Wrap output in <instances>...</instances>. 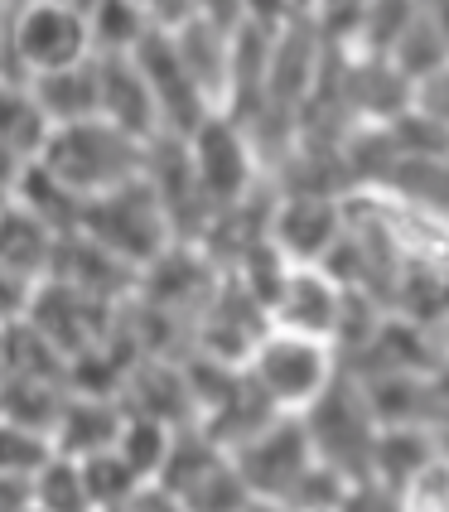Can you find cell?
I'll list each match as a JSON object with an SVG mask.
<instances>
[{
    "mask_svg": "<svg viewBox=\"0 0 449 512\" xmlns=\"http://www.w3.org/2000/svg\"><path fill=\"white\" fill-rule=\"evenodd\" d=\"M247 377L266 392V401L281 416H305L309 406L343 377V353L329 339L271 324V334L256 343V353L247 358Z\"/></svg>",
    "mask_w": 449,
    "mask_h": 512,
    "instance_id": "obj_1",
    "label": "cell"
},
{
    "mask_svg": "<svg viewBox=\"0 0 449 512\" xmlns=\"http://www.w3.org/2000/svg\"><path fill=\"white\" fill-rule=\"evenodd\" d=\"M44 165L78 194V199H102L121 184L145 174V141L116 131L112 121H78V126H58Z\"/></svg>",
    "mask_w": 449,
    "mask_h": 512,
    "instance_id": "obj_2",
    "label": "cell"
},
{
    "mask_svg": "<svg viewBox=\"0 0 449 512\" xmlns=\"http://www.w3.org/2000/svg\"><path fill=\"white\" fill-rule=\"evenodd\" d=\"M92 58V29L83 15L63 10L54 0H34L25 10L5 15V83L29 87L34 78Z\"/></svg>",
    "mask_w": 449,
    "mask_h": 512,
    "instance_id": "obj_3",
    "label": "cell"
},
{
    "mask_svg": "<svg viewBox=\"0 0 449 512\" xmlns=\"http://www.w3.org/2000/svg\"><path fill=\"white\" fill-rule=\"evenodd\" d=\"M83 232L97 237L107 252H116L121 261H131L136 271H145L155 256H165L179 237H174V223H169L160 194L150 189V179H131L102 199H87L83 213Z\"/></svg>",
    "mask_w": 449,
    "mask_h": 512,
    "instance_id": "obj_4",
    "label": "cell"
},
{
    "mask_svg": "<svg viewBox=\"0 0 449 512\" xmlns=\"http://www.w3.org/2000/svg\"><path fill=\"white\" fill-rule=\"evenodd\" d=\"M189 150H194L198 184H203V194L213 203V213H232L237 203H247L271 179L256 136L227 112L208 116L189 136Z\"/></svg>",
    "mask_w": 449,
    "mask_h": 512,
    "instance_id": "obj_5",
    "label": "cell"
},
{
    "mask_svg": "<svg viewBox=\"0 0 449 512\" xmlns=\"http://www.w3.org/2000/svg\"><path fill=\"white\" fill-rule=\"evenodd\" d=\"M305 430L314 440V455L324 464H334L338 474H348V479H367L372 474V450H377L382 426H377V416H372V406H367L353 372H343L334 387L309 406Z\"/></svg>",
    "mask_w": 449,
    "mask_h": 512,
    "instance_id": "obj_6",
    "label": "cell"
},
{
    "mask_svg": "<svg viewBox=\"0 0 449 512\" xmlns=\"http://www.w3.org/2000/svg\"><path fill=\"white\" fill-rule=\"evenodd\" d=\"M223 276H227V266L203 242H174L165 256H155L141 271L136 295H141L145 305L184 319V324H198V314L208 310V300L218 295Z\"/></svg>",
    "mask_w": 449,
    "mask_h": 512,
    "instance_id": "obj_7",
    "label": "cell"
},
{
    "mask_svg": "<svg viewBox=\"0 0 449 512\" xmlns=\"http://www.w3.org/2000/svg\"><path fill=\"white\" fill-rule=\"evenodd\" d=\"M271 310L252 295V285L242 281L237 271H227L218 295L208 300V310L198 314L194 324V348L198 353H213L223 363H237L247 368V358L256 353V343L271 334Z\"/></svg>",
    "mask_w": 449,
    "mask_h": 512,
    "instance_id": "obj_8",
    "label": "cell"
},
{
    "mask_svg": "<svg viewBox=\"0 0 449 512\" xmlns=\"http://www.w3.org/2000/svg\"><path fill=\"white\" fill-rule=\"evenodd\" d=\"M145 179H150V189L165 203L174 237L179 242H203L218 213H213V203H208L203 184H198L189 141L184 136H155L145 145Z\"/></svg>",
    "mask_w": 449,
    "mask_h": 512,
    "instance_id": "obj_9",
    "label": "cell"
},
{
    "mask_svg": "<svg viewBox=\"0 0 449 512\" xmlns=\"http://www.w3.org/2000/svg\"><path fill=\"white\" fill-rule=\"evenodd\" d=\"M232 459H237V469L252 484L256 498L285 503L319 455H314V440H309V430H305V416H281L261 435H252L242 450H232Z\"/></svg>",
    "mask_w": 449,
    "mask_h": 512,
    "instance_id": "obj_10",
    "label": "cell"
},
{
    "mask_svg": "<svg viewBox=\"0 0 449 512\" xmlns=\"http://www.w3.org/2000/svg\"><path fill=\"white\" fill-rule=\"evenodd\" d=\"M116 314H121V305L92 300V295H83L78 285H68V281H58V276H49V281L34 290V300H29L25 319L49 343H58L68 358H78V353L97 348V343L112 334V329H116Z\"/></svg>",
    "mask_w": 449,
    "mask_h": 512,
    "instance_id": "obj_11",
    "label": "cell"
},
{
    "mask_svg": "<svg viewBox=\"0 0 449 512\" xmlns=\"http://www.w3.org/2000/svg\"><path fill=\"white\" fill-rule=\"evenodd\" d=\"M136 63H141V73L155 87V102H160V116H165V136H184L189 141L198 126L218 112L208 102V92L198 87V78L189 73V63H184V54H179V44H174L169 29H155L145 39L141 49H136Z\"/></svg>",
    "mask_w": 449,
    "mask_h": 512,
    "instance_id": "obj_12",
    "label": "cell"
},
{
    "mask_svg": "<svg viewBox=\"0 0 449 512\" xmlns=\"http://www.w3.org/2000/svg\"><path fill=\"white\" fill-rule=\"evenodd\" d=\"M343 194H276L271 208V242L295 266H324L343 242Z\"/></svg>",
    "mask_w": 449,
    "mask_h": 512,
    "instance_id": "obj_13",
    "label": "cell"
},
{
    "mask_svg": "<svg viewBox=\"0 0 449 512\" xmlns=\"http://www.w3.org/2000/svg\"><path fill=\"white\" fill-rule=\"evenodd\" d=\"M343 300H348V285L329 266H290L281 295L271 305V319H276V329H295V334L334 343L338 324H343Z\"/></svg>",
    "mask_w": 449,
    "mask_h": 512,
    "instance_id": "obj_14",
    "label": "cell"
},
{
    "mask_svg": "<svg viewBox=\"0 0 449 512\" xmlns=\"http://www.w3.org/2000/svg\"><path fill=\"white\" fill-rule=\"evenodd\" d=\"M97 78H102V121H112L116 131H126L145 145L165 136L155 87L141 73L136 54H97Z\"/></svg>",
    "mask_w": 449,
    "mask_h": 512,
    "instance_id": "obj_15",
    "label": "cell"
},
{
    "mask_svg": "<svg viewBox=\"0 0 449 512\" xmlns=\"http://www.w3.org/2000/svg\"><path fill=\"white\" fill-rule=\"evenodd\" d=\"M54 276L68 285H78L83 295L92 300H107V305H126L141 285V271L131 261H121L116 252H107L97 237L87 232H68L58 242V261H54Z\"/></svg>",
    "mask_w": 449,
    "mask_h": 512,
    "instance_id": "obj_16",
    "label": "cell"
},
{
    "mask_svg": "<svg viewBox=\"0 0 449 512\" xmlns=\"http://www.w3.org/2000/svg\"><path fill=\"white\" fill-rule=\"evenodd\" d=\"M121 401H126V411L155 416L174 430L198 426V401L189 387V372H184V358H141L126 377Z\"/></svg>",
    "mask_w": 449,
    "mask_h": 512,
    "instance_id": "obj_17",
    "label": "cell"
},
{
    "mask_svg": "<svg viewBox=\"0 0 449 512\" xmlns=\"http://www.w3.org/2000/svg\"><path fill=\"white\" fill-rule=\"evenodd\" d=\"M353 377L363 387L377 426H440L435 387L425 372H353Z\"/></svg>",
    "mask_w": 449,
    "mask_h": 512,
    "instance_id": "obj_18",
    "label": "cell"
},
{
    "mask_svg": "<svg viewBox=\"0 0 449 512\" xmlns=\"http://www.w3.org/2000/svg\"><path fill=\"white\" fill-rule=\"evenodd\" d=\"M126 430V401L116 397H68L63 416H58V430H54V445L58 455L68 459H92V455H107L116 450Z\"/></svg>",
    "mask_w": 449,
    "mask_h": 512,
    "instance_id": "obj_19",
    "label": "cell"
},
{
    "mask_svg": "<svg viewBox=\"0 0 449 512\" xmlns=\"http://www.w3.org/2000/svg\"><path fill=\"white\" fill-rule=\"evenodd\" d=\"M5 203H20V208L34 213L39 223H49L58 237L83 232L87 199H78V194H73L44 160H34V165H25V170L5 174Z\"/></svg>",
    "mask_w": 449,
    "mask_h": 512,
    "instance_id": "obj_20",
    "label": "cell"
},
{
    "mask_svg": "<svg viewBox=\"0 0 449 512\" xmlns=\"http://www.w3.org/2000/svg\"><path fill=\"white\" fill-rule=\"evenodd\" d=\"M34 102L49 112L54 126H78V121H97L102 116V78H97V54L83 63L54 68L44 78L29 83Z\"/></svg>",
    "mask_w": 449,
    "mask_h": 512,
    "instance_id": "obj_21",
    "label": "cell"
},
{
    "mask_svg": "<svg viewBox=\"0 0 449 512\" xmlns=\"http://www.w3.org/2000/svg\"><path fill=\"white\" fill-rule=\"evenodd\" d=\"M54 131L58 126L49 121V112L34 102L29 87H0V150H5V174L44 160Z\"/></svg>",
    "mask_w": 449,
    "mask_h": 512,
    "instance_id": "obj_22",
    "label": "cell"
},
{
    "mask_svg": "<svg viewBox=\"0 0 449 512\" xmlns=\"http://www.w3.org/2000/svg\"><path fill=\"white\" fill-rule=\"evenodd\" d=\"M179 54L189 63V73L198 78V87L208 92V102L223 112L227 102V83H232V49H237V29H223L213 20H189L184 29H169Z\"/></svg>",
    "mask_w": 449,
    "mask_h": 512,
    "instance_id": "obj_23",
    "label": "cell"
},
{
    "mask_svg": "<svg viewBox=\"0 0 449 512\" xmlns=\"http://www.w3.org/2000/svg\"><path fill=\"white\" fill-rule=\"evenodd\" d=\"M440 455V426H382L372 450V479L406 493Z\"/></svg>",
    "mask_w": 449,
    "mask_h": 512,
    "instance_id": "obj_24",
    "label": "cell"
},
{
    "mask_svg": "<svg viewBox=\"0 0 449 512\" xmlns=\"http://www.w3.org/2000/svg\"><path fill=\"white\" fill-rule=\"evenodd\" d=\"M271 421H281V411L266 401V392H261L252 377H247V368H242L237 387H232V392H227V397L218 401V406H213V411H208L198 426L208 430V435L223 445L227 455H232V450H242L252 435H261Z\"/></svg>",
    "mask_w": 449,
    "mask_h": 512,
    "instance_id": "obj_25",
    "label": "cell"
},
{
    "mask_svg": "<svg viewBox=\"0 0 449 512\" xmlns=\"http://www.w3.org/2000/svg\"><path fill=\"white\" fill-rule=\"evenodd\" d=\"M0 368H5V377H39V382H63L68 387L73 358L58 343L44 339L25 314H10L5 339H0Z\"/></svg>",
    "mask_w": 449,
    "mask_h": 512,
    "instance_id": "obj_26",
    "label": "cell"
},
{
    "mask_svg": "<svg viewBox=\"0 0 449 512\" xmlns=\"http://www.w3.org/2000/svg\"><path fill=\"white\" fill-rule=\"evenodd\" d=\"M68 387L63 382H39V377H0V416L5 426H29L54 435L58 416L68 406Z\"/></svg>",
    "mask_w": 449,
    "mask_h": 512,
    "instance_id": "obj_27",
    "label": "cell"
},
{
    "mask_svg": "<svg viewBox=\"0 0 449 512\" xmlns=\"http://www.w3.org/2000/svg\"><path fill=\"white\" fill-rule=\"evenodd\" d=\"M421 0H358L353 10V54L387 58L401 44V34L421 20Z\"/></svg>",
    "mask_w": 449,
    "mask_h": 512,
    "instance_id": "obj_28",
    "label": "cell"
},
{
    "mask_svg": "<svg viewBox=\"0 0 449 512\" xmlns=\"http://www.w3.org/2000/svg\"><path fill=\"white\" fill-rule=\"evenodd\" d=\"M87 29H92V54H136L155 34V20L145 0H97Z\"/></svg>",
    "mask_w": 449,
    "mask_h": 512,
    "instance_id": "obj_29",
    "label": "cell"
},
{
    "mask_svg": "<svg viewBox=\"0 0 449 512\" xmlns=\"http://www.w3.org/2000/svg\"><path fill=\"white\" fill-rule=\"evenodd\" d=\"M174 435H179V430L165 426V421L126 411V430H121V440H116V455L126 459V464H131V469L141 474L145 484H155V479L165 474V464H169Z\"/></svg>",
    "mask_w": 449,
    "mask_h": 512,
    "instance_id": "obj_30",
    "label": "cell"
},
{
    "mask_svg": "<svg viewBox=\"0 0 449 512\" xmlns=\"http://www.w3.org/2000/svg\"><path fill=\"white\" fill-rule=\"evenodd\" d=\"M179 498H184V508L189 512H247L256 493H252V484L242 479L237 459L223 455L213 469H203Z\"/></svg>",
    "mask_w": 449,
    "mask_h": 512,
    "instance_id": "obj_31",
    "label": "cell"
},
{
    "mask_svg": "<svg viewBox=\"0 0 449 512\" xmlns=\"http://www.w3.org/2000/svg\"><path fill=\"white\" fill-rule=\"evenodd\" d=\"M387 58L401 68V78H406V83H416V92H421V87L449 63V39L440 34V25L421 10V20L401 34V44H396Z\"/></svg>",
    "mask_w": 449,
    "mask_h": 512,
    "instance_id": "obj_32",
    "label": "cell"
},
{
    "mask_svg": "<svg viewBox=\"0 0 449 512\" xmlns=\"http://www.w3.org/2000/svg\"><path fill=\"white\" fill-rule=\"evenodd\" d=\"M387 194L421 203V208H435V213L449 218V155H411V160H401Z\"/></svg>",
    "mask_w": 449,
    "mask_h": 512,
    "instance_id": "obj_33",
    "label": "cell"
},
{
    "mask_svg": "<svg viewBox=\"0 0 449 512\" xmlns=\"http://www.w3.org/2000/svg\"><path fill=\"white\" fill-rule=\"evenodd\" d=\"M34 508L44 512H102L92 498V484L83 474V459L58 455L39 479H34Z\"/></svg>",
    "mask_w": 449,
    "mask_h": 512,
    "instance_id": "obj_34",
    "label": "cell"
},
{
    "mask_svg": "<svg viewBox=\"0 0 449 512\" xmlns=\"http://www.w3.org/2000/svg\"><path fill=\"white\" fill-rule=\"evenodd\" d=\"M54 459H58V445H54V435H44V430L5 426V435H0V474L39 479Z\"/></svg>",
    "mask_w": 449,
    "mask_h": 512,
    "instance_id": "obj_35",
    "label": "cell"
},
{
    "mask_svg": "<svg viewBox=\"0 0 449 512\" xmlns=\"http://www.w3.org/2000/svg\"><path fill=\"white\" fill-rule=\"evenodd\" d=\"M83 474H87V484H92V498H97V508H102V512L126 508V503L136 498V488L145 484L141 474H136V469H131L126 459L116 455V450L83 459Z\"/></svg>",
    "mask_w": 449,
    "mask_h": 512,
    "instance_id": "obj_36",
    "label": "cell"
},
{
    "mask_svg": "<svg viewBox=\"0 0 449 512\" xmlns=\"http://www.w3.org/2000/svg\"><path fill=\"white\" fill-rule=\"evenodd\" d=\"M401 498H406V512H449V455L435 459Z\"/></svg>",
    "mask_w": 449,
    "mask_h": 512,
    "instance_id": "obj_37",
    "label": "cell"
},
{
    "mask_svg": "<svg viewBox=\"0 0 449 512\" xmlns=\"http://www.w3.org/2000/svg\"><path fill=\"white\" fill-rule=\"evenodd\" d=\"M338 512H406V498H401V488L382 484V479H353L348 493H343V503Z\"/></svg>",
    "mask_w": 449,
    "mask_h": 512,
    "instance_id": "obj_38",
    "label": "cell"
},
{
    "mask_svg": "<svg viewBox=\"0 0 449 512\" xmlns=\"http://www.w3.org/2000/svg\"><path fill=\"white\" fill-rule=\"evenodd\" d=\"M300 10H309L305 0H242V20L261 29H285Z\"/></svg>",
    "mask_w": 449,
    "mask_h": 512,
    "instance_id": "obj_39",
    "label": "cell"
},
{
    "mask_svg": "<svg viewBox=\"0 0 449 512\" xmlns=\"http://www.w3.org/2000/svg\"><path fill=\"white\" fill-rule=\"evenodd\" d=\"M121 512H189V508H184V498L169 493L165 484H141L136 488V498H131Z\"/></svg>",
    "mask_w": 449,
    "mask_h": 512,
    "instance_id": "obj_40",
    "label": "cell"
},
{
    "mask_svg": "<svg viewBox=\"0 0 449 512\" xmlns=\"http://www.w3.org/2000/svg\"><path fill=\"white\" fill-rule=\"evenodd\" d=\"M155 29H184L189 20H198V0H145Z\"/></svg>",
    "mask_w": 449,
    "mask_h": 512,
    "instance_id": "obj_41",
    "label": "cell"
},
{
    "mask_svg": "<svg viewBox=\"0 0 449 512\" xmlns=\"http://www.w3.org/2000/svg\"><path fill=\"white\" fill-rule=\"evenodd\" d=\"M416 107H421L425 116H435V121H445L449 126V63L421 87V92H416Z\"/></svg>",
    "mask_w": 449,
    "mask_h": 512,
    "instance_id": "obj_42",
    "label": "cell"
},
{
    "mask_svg": "<svg viewBox=\"0 0 449 512\" xmlns=\"http://www.w3.org/2000/svg\"><path fill=\"white\" fill-rule=\"evenodd\" d=\"M25 508H34V479L0 474V512H25Z\"/></svg>",
    "mask_w": 449,
    "mask_h": 512,
    "instance_id": "obj_43",
    "label": "cell"
},
{
    "mask_svg": "<svg viewBox=\"0 0 449 512\" xmlns=\"http://www.w3.org/2000/svg\"><path fill=\"white\" fill-rule=\"evenodd\" d=\"M198 15L213 20V25H223V29L247 25V20H242V0H198Z\"/></svg>",
    "mask_w": 449,
    "mask_h": 512,
    "instance_id": "obj_44",
    "label": "cell"
},
{
    "mask_svg": "<svg viewBox=\"0 0 449 512\" xmlns=\"http://www.w3.org/2000/svg\"><path fill=\"white\" fill-rule=\"evenodd\" d=\"M430 387H435V411H440V426L449 421V358L430 372Z\"/></svg>",
    "mask_w": 449,
    "mask_h": 512,
    "instance_id": "obj_45",
    "label": "cell"
},
{
    "mask_svg": "<svg viewBox=\"0 0 449 512\" xmlns=\"http://www.w3.org/2000/svg\"><path fill=\"white\" fill-rule=\"evenodd\" d=\"M421 5H425V15L440 25V34L449 39V0H421Z\"/></svg>",
    "mask_w": 449,
    "mask_h": 512,
    "instance_id": "obj_46",
    "label": "cell"
},
{
    "mask_svg": "<svg viewBox=\"0 0 449 512\" xmlns=\"http://www.w3.org/2000/svg\"><path fill=\"white\" fill-rule=\"evenodd\" d=\"M54 5H63V10H73V15H92V10H97V0H54Z\"/></svg>",
    "mask_w": 449,
    "mask_h": 512,
    "instance_id": "obj_47",
    "label": "cell"
},
{
    "mask_svg": "<svg viewBox=\"0 0 449 512\" xmlns=\"http://www.w3.org/2000/svg\"><path fill=\"white\" fill-rule=\"evenodd\" d=\"M25 5H34V0H5V15H15V10H25Z\"/></svg>",
    "mask_w": 449,
    "mask_h": 512,
    "instance_id": "obj_48",
    "label": "cell"
},
{
    "mask_svg": "<svg viewBox=\"0 0 449 512\" xmlns=\"http://www.w3.org/2000/svg\"><path fill=\"white\" fill-rule=\"evenodd\" d=\"M440 450H445V455H449V421H445V426H440Z\"/></svg>",
    "mask_w": 449,
    "mask_h": 512,
    "instance_id": "obj_49",
    "label": "cell"
},
{
    "mask_svg": "<svg viewBox=\"0 0 449 512\" xmlns=\"http://www.w3.org/2000/svg\"><path fill=\"white\" fill-rule=\"evenodd\" d=\"M440 339H445V353H449V319H445V324H440Z\"/></svg>",
    "mask_w": 449,
    "mask_h": 512,
    "instance_id": "obj_50",
    "label": "cell"
},
{
    "mask_svg": "<svg viewBox=\"0 0 449 512\" xmlns=\"http://www.w3.org/2000/svg\"><path fill=\"white\" fill-rule=\"evenodd\" d=\"M25 512H44V508H25Z\"/></svg>",
    "mask_w": 449,
    "mask_h": 512,
    "instance_id": "obj_51",
    "label": "cell"
}]
</instances>
